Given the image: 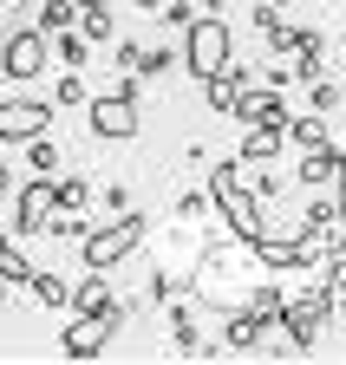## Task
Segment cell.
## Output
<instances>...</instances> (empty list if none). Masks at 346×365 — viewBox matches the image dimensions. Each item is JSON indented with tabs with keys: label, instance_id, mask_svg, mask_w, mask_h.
<instances>
[{
	"label": "cell",
	"instance_id": "52a82bcc",
	"mask_svg": "<svg viewBox=\"0 0 346 365\" xmlns=\"http://www.w3.org/2000/svg\"><path fill=\"white\" fill-rule=\"evenodd\" d=\"M46 215H53V182L46 176H33L14 190V222H7V235L26 242V235H46Z\"/></svg>",
	"mask_w": 346,
	"mask_h": 365
},
{
	"label": "cell",
	"instance_id": "9a60e30c",
	"mask_svg": "<svg viewBox=\"0 0 346 365\" xmlns=\"http://www.w3.org/2000/svg\"><path fill=\"white\" fill-rule=\"evenodd\" d=\"M281 137H288L294 150H314V144H333V137H327V111H307V118H288V124H281Z\"/></svg>",
	"mask_w": 346,
	"mask_h": 365
},
{
	"label": "cell",
	"instance_id": "8fae6325",
	"mask_svg": "<svg viewBox=\"0 0 346 365\" xmlns=\"http://www.w3.org/2000/svg\"><path fill=\"white\" fill-rule=\"evenodd\" d=\"M340 163H346V150H340V144H314V150H300L294 176H300V190H327V182L340 176Z\"/></svg>",
	"mask_w": 346,
	"mask_h": 365
},
{
	"label": "cell",
	"instance_id": "74e56055",
	"mask_svg": "<svg viewBox=\"0 0 346 365\" xmlns=\"http://www.w3.org/2000/svg\"><path fill=\"white\" fill-rule=\"evenodd\" d=\"M138 7H144V14H157V7H163V0H138Z\"/></svg>",
	"mask_w": 346,
	"mask_h": 365
},
{
	"label": "cell",
	"instance_id": "e575fe53",
	"mask_svg": "<svg viewBox=\"0 0 346 365\" xmlns=\"http://www.w3.org/2000/svg\"><path fill=\"white\" fill-rule=\"evenodd\" d=\"M0 196H14V170H7V157H0Z\"/></svg>",
	"mask_w": 346,
	"mask_h": 365
},
{
	"label": "cell",
	"instance_id": "5b68a950",
	"mask_svg": "<svg viewBox=\"0 0 346 365\" xmlns=\"http://www.w3.org/2000/svg\"><path fill=\"white\" fill-rule=\"evenodd\" d=\"M46 59H53V39L39 33L33 20H26L20 33H7V39H0V78H20V85H33L39 72H46Z\"/></svg>",
	"mask_w": 346,
	"mask_h": 365
},
{
	"label": "cell",
	"instance_id": "7a4b0ae2",
	"mask_svg": "<svg viewBox=\"0 0 346 365\" xmlns=\"http://www.w3.org/2000/svg\"><path fill=\"white\" fill-rule=\"evenodd\" d=\"M209 202H215V215H223V228H229L235 242L262 235V202H255V190H248V176H242L235 157H223V163L209 170Z\"/></svg>",
	"mask_w": 346,
	"mask_h": 365
},
{
	"label": "cell",
	"instance_id": "9c48e42d",
	"mask_svg": "<svg viewBox=\"0 0 346 365\" xmlns=\"http://www.w3.org/2000/svg\"><path fill=\"white\" fill-rule=\"evenodd\" d=\"M39 130H53V105H39V98H7L0 105V144H26Z\"/></svg>",
	"mask_w": 346,
	"mask_h": 365
},
{
	"label": "cell",
	"instance_id": "8d00e7d4",
	"mask_svg": "<svg viewBox=\"0 0 346 365\" xmlns=\"http://www.w3.org/2000/svg\"><path fill=\"white\" fill-rule=\"evenodd\" d=\"M72 7H78V14H85V7H111V0H72Z\"/></svg>",
	"mask_w": 346,
	"mask_h": 365
},
{
	"label": "cell",
	"instance_id": "ffe728a7",
	"mask_svg": "<svg viewBox=\"0 0 346 365\" xmlns=\"http://www.w3.org/2000/svg\"><path fill=\"white\" fill-rule=\"evenodd\" d=\"M20 150H26V163H33V176H53V170L66 163V157H59V144H53V137H46V130H39V137H26V144H20Z\"/></svg>",
	"mask_w": 346,
	"mask_h": 365
},
{
	"label": "cell",
	"instance_id": "2e32d148",
	"mask_svg": "<svg viewBox=\"0 0 346 365\" xmlns=\"http://www.w3.org/2000/svg\"><path fill=\"white\" fill-rule=\"evenodd\" d=\"M53 53L66 59V72H85L92 66V39H85L78 26H66V33H53Z\"/></svg>",
	"mask_w": 346,
	"mask_h": 365
},
{
	"label": "cell",
	"instance_id": "30bf717a",
	"mask_svg": "<svg viewBox=\"0 0 346 365\" xmlns=\"http://www.w3.org/2000/svg\"><path fill=\"white\" fill-rule=\"evenodd\" d=\"M235 118H242V124H275V130H281L294 111H288V98H281V85H255V78H248L242 98H235Z\"/></svg>",
	"mask_w": 346,
	"mask_h": 365
},
{
	"label": "cell",
	"instance_id": "f546056e",
	"mask_svg": "<svg viewBox=\"0 0 346 365\" xmlns=\"http://www.w3.org/2000/svg\"><path fill=\"white\" fill-rule=\"evenodd\" d=\"M255 26H262V33L275 39V33L288 26V20H281V7H275V0H262V7H255Z\"/></svg>",
	"mask_w": 346,
	"mask_h": 365
},
{
	"label": "cell",
	"instance_id": "cb8c5ba5",
	"mask_svg": "<svg viewBox=\"0 0 346 365\" xmlns=\"http://www.w3.org/2000/svg\"><path fill=\"white\" fill-rule=\"evenodd\" d=\"M78 33L92 39V46H105V39H111V7H85V14H78Z\"/></svg>",
	"mask_w": 346,
	"mask_h": 365
},
{
	"label": "cell",
	"instance_id": "4dcf8cb0",
	"mask_svg": "<svg viewBox=\"0 0 346 365\" xmlns=\"http://www.w3.org/2000/svg\"><path fill=\"white\" fill-rule=\"evenodd\" d=\"M53 105H85V78H78V72L59 78V98H53Z\"/></svg>",
	"mask_w": 346,
	"mask_h": 365
},
{
	"label": "cell",
	"instance_id": "5bb4252c",
	"mask_svg": "<svg viewBox=\"0 0 346 365\" xmlns=\"http://www.w3.org/2000/svg\"><path fill=\"white\" fill-rule=\"evenodd\" d=\"M281 144H288V137H281L275 124H248V137H242V150H235V157H242V163H275Z\"/></svg>",
	"mask_w": 346,
	"mask_h": 365
},
{
	"label": "cell",
	"instance_id": "d4e9b609",
	"mask_svg": "<svg viewBox=\"0 0 346 365\" xmlns=\"http://www.w3.org/2000/svg\"><path fill=\"white\" fill-rule=\"evenodd\" d=\"M85 228H92V222H85L78 209H66V215H46V235H59V242H78Z\"/></svg>",
	"mask_w": 346,
	"mask_h": 365
},
{
	"label": "cell",
	"instance_id": "7402d4cb",
	"mask_svg": "<svg viewBox=\"0 0 346 365\" xmlns=\"http://www.w3.org/2000/svg\"><path fill=\"white\" fill-rule=\"evenodd\" d=\"M85 202H92V182L85 176H59L53 182V209H85Z\"/></svg>",
	"mask_w": 346,
	"mask_h": 365
},
{
	"label": "cell",
	"instance_id": "d6a6232c",
	"mask_svg": "<svg viewBox=\"0 0 346 365\" xmlns=\"http://www.w3.org/2000/svg\"><path fill=\"white\" fill-rule=\"evenodd\" d=\"M248 190H255V202H268V196H281V176H275V170H262V176L248 182Z\"/></svg>",
	"mask_w": 346,
	"mask_h": 365
},
{
	"label": "cell",
	"instance_id": "8992f818",
	"mask_svg": "<svg viewBox=\"0 0 346 365\" xmlns=\"http://www.w3.org/2000/svg\"><path fill=\"white\" fill-rule=\"evenodd\" d=\"M268 46L288 59V72H294L300 85H314V78L327 72V33H320V26H281Z\"/></svg>",
	"mask_w": 346,
	"mask_h": 365
},
{
	"label": "cell",
	"instance_id": "6da1fadb",
	"mask_svg": "<svg viewBox=\"0 0 346 365\" xmlns=\"http://www.w3.org/2000/svg\"><path fill=\"white\" fill-rule=\"evenodd\" d=\"M177 66H190V78H196V85H203V78H215V72H229V66H235V26L215 14V7H203V14L183 26Z\"/></svg>",
	"mask_w": 346,
	"mask_h": 365
},
{
	"label": "cell",
	"instance_id": "7c38bea8",
	"mask_svg": "<svg viewBox=\"0 0 346 365\" xmlns=\"http://www.w3.org/2000/svg\"><path fill=\"white\" fill-rule=\"evenodd\" d=\"M111 333H118L111 319H92V313H78L72 327L59 333V346H66L72 359H85V352H105V346H111Z\"/></svg>",
	"mask_w": 346,
	"mask_h": 365
},
{
	"label": "cell",
	"instance_id": "484cf974",
	"mask_svg": "<svg viewBox=\"0 0 346 365\" xmlns=\"http://www.w3.org/2000/svg\"><path fill=\"white\" fill-rule=\"evenodd\" d=\"M209 209H215V202H209V190H183V196H177V222H203Z\"/></svg>",
	"mask_w": 346,
	"mask_h": 365
},
{
	"label": "cell",
	"instance_id": "836d02e7",
	"mask_svg": "<svg viewBox=\"0 0 346 365\" xmlns=\"http://www.w3.org/2000/svg\"><path fill=\"white\" fill-rule=\"evenodd\" d=\"M333 209H340V222H346V163H340V176H333Z\"/></svg>",
	"mask_w": 346,
	"mask_h": 365
},
{
	"label": "cell",
	"instance_id": "83f0119b",
	"mask_svg": "<svg viewBox=\"0 0 346 365\" xmlns=\"http://www.w3.org/2000/svg\"><path fill=\"white\" fill-rule=\"evenodd\" d=\"M333 222H340L333 196H314V202H307V228H333Z\"/></svg>",
	"mask_w": 346,
	"mask_h": 365
},
{
	"label": "cell",
	"instance_id": "d590c367",
	"mask_svg": "<svg viewBox=\"0 0 346 365\" xmlns=\"http://www.w3.org/2000/svg\"><path fill=\"white\" fill-rule=\"evenodd\" d=\"M7 300H14V281H0V313H7Z\"/></svg>",
	"mask_w": 346,
	"mask_h": 365
},
{
	"label": "cell",
	"instance_id": "d6986e66",
	"mask_svg": "<svg viewBox=\"0 0 346 365\" xmlns=\"http://www.w3.org/2000/svg\"><path fill=\"white\" fill-rule=\"evenodd\" d=\"M170 66H177V46H138V53H131V72L138 78H163Z\"/></svg>",
	"mask_w": 346,
	"mask_h": 365
},
{
	"label": "cell",
	"instance_id": "603a6c76",
	"mask_svg": "<svg viewBox=\"0 0 346 365\" xmlns=\"http://www.w3.org/2000/svg\"><path fill=\"white\" fill-rule=\"evenodd\" d=\"M170 339H177L183 352H203V333H196V319H190V307H170Z\"/></svg>",
	"mask_w": 346,
	"mask_h": 365
},
{
	"label": "cell",
	"instance_id": "e0dca14e",
	"mask_svg": "<svg viewBox=\"0 0 346 365\" xmlns=\"http://www.w3.org/2000/svg\"><path fill=\"white\" fill-rule=\"evenodd\" d=\"M26 287H33V300L46 307V313H66V307H72V287L59 281V274H39V267H33V281H26Z\"/></svg>",
	"mask_w": 346,
	"mask_h": 365
},
{
	"label": "cell",
	"instance_id": "f35d334b",
	"mask_svg": "<svg viewBox=\"0 0 346 365\" xmlns=\"http://www.w3.org/2000/svg\"><path fill=\"white\" fill-rule=\"evenodd\" d=\"M340 72H346V46H340Z\"/></svg>",
	"mask_w": 346,
	"mask_h": 365
},
{
	"label": "cell",
	"instance_id": "ba28073f",
	"mask_svg": "<svg viewBox=\"0 0 346 365\" xmlns=\"http://www.w3.org/2000/svg\"><path fill=\"white\" fill-rule=\"evenodd\" d=\"M66 313H92V319H111V327H124V313H138V307H131V300H118L111 281H105L98 267H85V281L72 287V307H66Z\"/></svg>",
	"mask_w": 346,
	"mask_h": 365
},
{
	"label": "cell",
	"instance_id": "277c9868",
	"mask_svg": "<svg viewBox=\"0 0 346 365\" xmlns=\"http://www.w3.org/2000/svg\"><path fill=\"white\" fill-rule=\"evenodd\" d=\"M85 130L98 137V144H131L144 130V105L124 98V91H105V98H85Z\"/></svg>",
	"mask_w": 346,
	"mask_h": 365
},
{
	"label": "cell",
	"instance_id": "f1b7e54d",
	"mask_svg": "<svg viewBox=\"0 0 346 365\" xmlns=\"http://www.w3.org/2000/svg\"><path fill=\"white\" fill-rule=\"evenodd\" d=\"M340 98H346V91L333 78H314V111H340Z\"/></svg>",
	"mask_w": 346,
	"mask_h": 365
},
{
	"label": "cell",
	"instance_id": "ac0fdd59",
	"mask_svg": "<svg viewBox=\"0 0 346 365\" xmlns=\"http://www.w3.org/2000/svg\"><path fill=\"white\" fill-rule=\"evenodd\" d=\"M33 26L39 33H66V26H78V7H72V0H39V14H33Z\"/></svg>",
	"mask_w": 346,
	"mask_h": 365
},
{
	"label": "cell",
	"instance_id": "1f68e13d",
	"mask_svg": "<svg viewBox=\"0 0 346 365\" xmlns=\"http://www.w3.org/2000/svg\"><path fill=\"white\" fill-rule=\"evenodd\" d=\"M248 307H255V313H268V319H275V307H281V287H255V294H248Z\"/></svg>",
	"mask_w": 346,
	"mask_h": 365
},
{
	"label": "cell",
	"instance_id": "3957f363",
	"mask_svg": "<svg viewBox=\"0 0 346 365\" xmlns=\"http://www.w3.org/2000/svg\"><path fill=\"white\" fill-rule=\"evenodd\" d=\"M151 235V222H144V209H118L111 222H98V228H85V267H98V274H111L118 261H131L138 255V242Z\"/></svg>",
	"mask_w": 346,
	"mask_h": 365
},
{
	"label": "cell",
	"instance_id": "4316f807",
	"mask_svg": "<svg viewBox=\"0 0 346 365\" xmlns=\"http://www.w3.org/2000/svg\"><path fill=\"white\" fill-rule=\"evenodd\" d=\"M196 14H203V0H170V7H163V20L177 26V33H183V26L196 20Z\"/></svg>",
	"mask_w": 346,
	"mask_h": 365
},
{
	"label": "cell",
	"instance_id": "44dd1931",
	"mask_svg": "<svg viewBox=\"0 0 346 365\" xmlns=\"http://www.w3.org/2000/svg\"><path fill=\"white\" fill-rule=\"evenodd\" d=\"M0 281H14V287H26V281H33V261L20 255V242H14V235L0 242Z\"/></svg>",
	"mask_w": 346,
	"mask_h": 365
},
{
	"label": "cell",
	"instance_id": "4fadbf2b",
	"mask_svg": "<svg viewBox=\"0 0 346 365\" xmlns=\"http://www.w3.org/2000/svg\"><path fill=\"white\" fill-rule=\"evenodd\" d=\"M262 339H268V313H255V307L242 313V307H235L229 327H223V346H229V352H255Z\"/></svg>",
	"mask_w": 346,
	"mask_h": 365
},
{
	"label": "cell",
	"instance_id": "ab89813d",
	"mask_svg": "<svg viewBox=\"0 0 346 365\" xmlns=\"http://www.w3.org/2000/svg\"><path fill=\"white\" fill-rule=\"evenodd\" d=\"M0 242H7V228H0Z\"/></svg>",
	"mask_w": 346,
	"mask_h": 365
}]
</instances>
